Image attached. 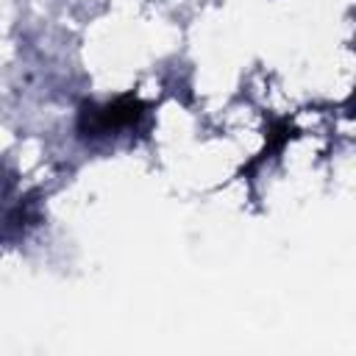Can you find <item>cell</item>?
I'll use <instances>...</instances> for the list:
<instances>
[{"mask_svg":"<svg viewBox=\"0 0 356 356\" xmlns=\"http://www.w3.org/2000/svg\"><path fill=\"white\" fill-rule=\"evenodd\" d=\"M145 114V103L134 95H122L117 97L114 103H106V106H83L81 108V122L78 128L83 134H108V131H117V128H125V125H134L139 122Z\"/></svg>","mask_w":356,"mask_h":356,"instance_id":"obj_1","label":"cell"},{"mask_svg":"<svg viewBox=\"0 0 356 356\" xmlns=\"http://www.w3.org/2000/svg\"><path fill=\"white\" fill-rule=\"evenodd\" d=\"M289 131H292V128H289V122H286V120H278V122L273 125L270 136H267V150H264V156H267L270 150H278V147L289 139Z\"/></svg>","mask_w":356,"mask_h":356,"instance_id":"obj_2","label":"cell"}]
</instances>
